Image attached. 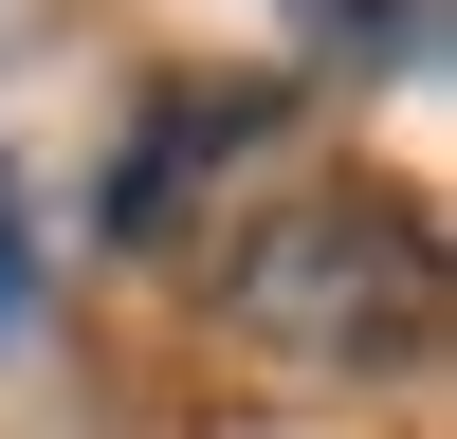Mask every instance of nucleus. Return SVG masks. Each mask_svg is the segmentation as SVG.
<instances>
[{
  "mask_svg": "<svg viewBox=\"0 0 457 439\" xmlns=\"http://www.w3.org/2000/svg\"><path fill=\"white\" fill-rule=\"evenodd\" d=\"M220 293H238L256 348H293V366H366V385L439 348V238H421V202H403V183H293V202L220 256Z\"/></svg>",
  "mask_w": 457,
  "mask_h": 439,
  "instance_id": "1",
  "label": "nucleus"
},
{
  "mask_svg": "<svg viewBox=\"0 0 457 439\" xmlns=\"http://www.w3.org/2000/svg\"><path fill=\"white\" fill-rule=\"evenodd\" d=\"M256 128H275V92H165V110H146V146L110 165V238H183V183L238 165Z\"/></svg>",
  "mask_w": 457,
  "mask_h": 439,
  "instance_id": "2",
  "label": "nucleus"
},
{
  "mask_svg": "<svg viewBox=\"0 0 457 439\" xmlns=\"http://www.w3.org/2000/svg\"><path fill=\"white\" fill-rule=\"evenodd\" d=\"M293 37H312L329 73H421L439 55V0H293Z\"/></svg>",
  "mask_w": 457,
  "mask_h": 439,
  "instance_id": "3",
  "label": "nucleus"
},
{
  "mask_svg": "<svg viewBox=\"0 0 457 439\" xmlns=\"http://www.w3.org/2000/svg\"><path fill=\"white\" fill-rule=\"evenodd\" d=\"M37 311V238H19V183H0V329Z\"/></svg>",
  "mask_w": 457,
  "mask_h": 439,
  "instance_id": "4",
  "label": "nucleus"
}]
</instances>
